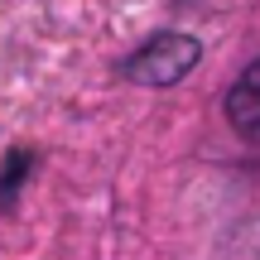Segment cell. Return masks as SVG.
<instances>
[{
    "instance_id": "obj_1",
    "label": "cell",
    "mask_w": 260,
    "mask_h": 260,
    "mask_svg": "<svg viewBox=\"0 0 260 260\" xmlns=\"http://www.w3.org/2000/svg\"><path fill=\"white\" fill-rule=\"evenodd\" d=\"M203 58V44L188 34H159L149 39L145 48H135V53L121 63V73L130 77V82L140 87H174L178 77L193 73V63Z\"/></svg>"
},
{
    "instance_id": "obj_3",
    "label": "cell",
    "mask_w": 260,
    "mask_h": 260,
    "mask_svg": "<svg viewBox=\"0 0 260 260\" xmlns=\"http://www.w3.org/2000/svg\"><path fill=\"white\" fill-rule=\"evenodd\" d=\"M241 82H251V87H260V58H255V63H251V68H246V73H241Z\"/></svg>"
},
{
    "instance_id": "obj_2",
    "label": "cell",
    "mask_w": 260,
    "mask_h": 260,
    "mask_svg": "<svg viewBox=\"0 0 260 260\" xmlns=\"http://www.w3.org/2000/svg\"><path fill=\"white\" fill-rule=\"evenodd\" d=\"M226 121L241 130V135L260 140V87H251V82L232 87V96H226Z\"/></svg>"
}]
</instances>
